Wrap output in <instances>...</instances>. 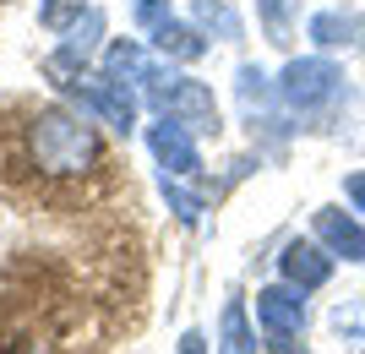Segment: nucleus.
I'll return each instance as SVG.
<instances>
[{
    "instance_id": "1",
    "label": "nucleus",
    "mask_w": 365,
    "mask_h": 354,
    "mask_svg": "<svg viewBox=\"0 0 365 354\" xmlns=\"http://www.w3.org/2000/svg\"><path fill=\"white\" fill-rule=\"evenodd\" d=\"M28 153L33 164L55 180H71V175H88L98 164V131H93L88 109H38L28 120Z\"/></svg>"
},
{
    "instance_id": "5",
    "label": "nucleus",
    "mask_w": 365,
    "mask_h": 354,
    "mask_svg": "<svg viewBox=\"0 0 365 354\" xmlns=\"http://www.w3.org/2000/svg\"><path fill=\"white\" fill-rule=\"evenodd\" d=\"M55 88H61L66 98H76L98 125L120 131V137L137 125V93L125 88V82H115V77H55Z\"/></svg>"
},
{
    "instance_id": "2",
    "label": "nucleus",
    "mask_w": 365,
    "mask_h": 354,
    "mask_svg": "<svg viewBox=\"0 0 365 354\" xmlns=\"http://www.w3.org/2000/svg\"><path fill=\"white\" fill-rule=\"evenodd\" d=\"M142 93H148L153 115L191 125L197 137H218V98H213L207 82L180 77V71H169V66H153V77L142 82Z\"/></svg>"
},
{
    "instance_id": "14",
    "label": "nucleus",
    "mask_w": 365,
    "mask_h": 354,
    "mask_svg": "<svg viewBox=\"0 0 365 354\" xmlns=\"http://www.w3.org/2000/svg\"><path fill=\"white\" fill-rule=\"evenodd\" d=\"M191 22L202 33H218V38H240V16L229 11L224 0H191Z\"/></svg>"
},
{
    "instance_id": "6",
    "label": "nucleus",
    "mask_w": 365,
    "mask_h": 354,
    "mask_svg": "<svg viewBox=\"0 0 365 354\" xmlns=\"http://www.w3.org/2000/svg\"><path fill=\"white\" fill-rule=\"evenodd\" d=\"M131 16H137V28L153 38V49L158 55H169V61H202V33L185 28L180 16L169 11V0H131Z\"/></svg>"
},
{
    "instance_id": "4",
    "label": "nucleus",
    "mask_w": 365,
    "mask_h": 354,
    "mask_svg": "<svg viewBox=\"0 0 365 354\" xmlns=\"http://www.w3.org/2000/svg\"><path fill=\"white\" fill-rule=\"evenodd\" d=\"M257 327L273 354H305V289L267 283L257 294Z\"/></svg>"
},
{
    "instance_id": "8",
    "label": "nucleus",
    "mask_w": 365,
    "mask_h": 354,
    "mask_svg": "<svg viewBox=\"0 0 365 354\" xmlns=\"http://www.w3.org/2000/svg\"><path fill=\"white\" fill-rule=\"evenodd\" d=\"M278 273H284V283H294V289H322L327 278H333V251L327 246H311V240H289L284 246V256H278Z\"/></svg>"
},
{
    "instance_id": "13",
    "label": "nucleus",
    "mask_w": 365,
    "mask_h": 354,
    "mask_svg": "<svg viewBox=\"0 0 365 354\" xmlns=\"http://www.w3.org/2000/svg\"><path fill=\"white\" fill-rule=\"evenodd\" d=\"M333 333L349 343V354H365V300H338L333 306Z\"/></svg>"
},
{
    "instance_id": "9",
    "label": "nucleus",
    "mask_w": 365,
    "mask_h": 354,
    "mask_svg": "<svg viewBox=\"0 0 365 354\" xmlns=\"http://www.w3.org/2000/svg\"><path fill=\"white\" fill-rule=\"evenodd\" d=\"M317 240L333 256H344V262H365V229L349 213H338V207H322L317 213Z\"/></svg>"
},
{
    "instance_id": "15",
    "label": "nucleus",
    "mask_w": 365,
    "mask_h": 354,
    "mask_svg": "<svg viewBox=\"0 0 365 354\" xmlns=\"http://www.w3.org/2000/svg\"><path fill=\"white\" fill-rule=\"evenodd\" d=\"M88 16V0H38V22H44L49 33H66L71 22H82Z\"/></svg>"
},
{
    "instance_id": "11",
    "label": "nucleus",
    "mask_w": 365,
    "mask_h": 354,
    "mask_svg": "<svg viewBox=\"0 0 365 354\" xmlns=\"http://www.w3.org/2000/svg\"><path fill=\"white\" fill-rule=\"evenodd\" d=\"M305 33H311L322 49H344V44H354V38L365 33V22H360L354 11H317Z\"/></svg>"
},
{
    "instance_id": "16",
    "label": "nucleus",
    "mask_w": 365,
    "mask_h": 354,
    "mask_svg": "<svg viewBox=\"0 0 365 354\" xmlns=\"http://www.w3.org/2000/svg\"><path fill=\"white\" fill-rule=\"evenodd\" d=\"M164 197H169V207H175V218H180V224H197L202 218V197H191V191H185L180 185V175H164Z\"/></svg>"
},
{
    "instance_id": "10",
    "label": "nucleus",
    "mask_w": 365,
    "mask_h": 354,
    "mask_svg": "<svg viewBox=\"0 0 365 354\" xmlns=\"http://www.w3.org/2000/svg\"><path fill=\"white\" fill-rule=\"evenodd\" d=\"M153 66H158V61H153V55H148V49L137 44V38H115V44L104 49V77L125 82L131 93H137L142 82L153 77Z\"/></svg>"
},
{
    "instance_id": "18",
    "label": "nucleus",
    "mask_w": 365,
    "mask_h": 354,
    "mask_svg": "<svg viewBox=\"0 0 365 354\" xmlns=\"http://www.w3.org/2000/svg\"><path fill=\"white\" fill-rule=\"evenodd\" d=\"M180 354H207V338H202V333H185V338H180Z\"/></svg>"
},
{
    "instance_id": "3",
    "label": "nucleus",
    "mask_w": 365,
    "mask_h": 354,
    "mask_svg": "<svg viewBox=\"0 0 365 354\" xmlns=\"http://www.w3.org/2000/svg\"><path fill=\"white\" fill-rule=\"evenodd\" d=\"M338 93H344V71L327 55H305L278 71V98L294 115H322L327 104H338Z\"/></svg>"
},
{
    "instance_id": "7",
    "label": "nucleus",
    "mask_w": 365,
    "mask_h": 354,
    "mask_svg": "<svg viewBox=\"0 0 365 354\" xmlns=\"http://www.w3.org/2000/svg\"><path fill=\"white\" fill-rule=\"evenodd\" d=\"M148 147H153V158H158L164 175H180V180H197L202 175V153H197V131H191V125L158 115V120L148 125Z\"/></svg>"
},
{
    "instance_id": "12",
    "label": "nucleus",
    "mask_w": 365,
    "mask_h": 354,
    "mask_svg": "<svg viewBox=\"0 0 365 354\" xmlns=\"http://www.w3.org/2000/svg\"><path fill=\"white\" fill-rule=\"evenodd\" d=\"M257 349V333H251V316H245L240 300H229L224 316H218V354H251Z\"/></svg>"
},
{
    "instance_id": "17",
    "label": "nucleus",
    "mask_w": 365,
    "mask_h": 354,
    "mask_svg": "<svg viewBox=\"0 0 365 354\" xmlns=\"http://www.w3.org/2000/svg\"><path fill=\"white\" fill-rule=\"evenodd\" d=\"M349 202L365 213V170H360V175H349Z\"/></svg>"
}]
</instances>
